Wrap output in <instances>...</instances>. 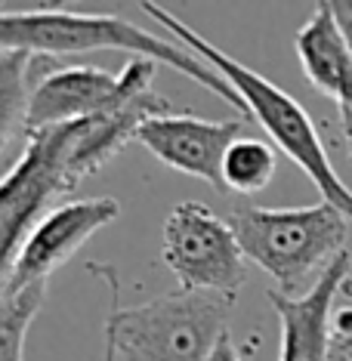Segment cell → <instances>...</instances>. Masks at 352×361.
Returning a JSON list of instances; mask_svg holds the SVG:
<instances>
[{"label": "cell", "instance_id": "cell-1", "mask_svg": "<svg viewBox=\"0 0 352 361\" xmlns=\"http://www.w3.org/2000/svg\"><path fill=\"white\" fill-rule=\"evenodd\" d=\"M139 6H142V13L149 16L152 22H158L161 28L174 31V37L195 56V59L210 65V68L235 90V96H238L241 105H244V114L253 118L266 130L269 139L281 149V154H288L303 173L312 179V185L322 192V201L331 204L334 210H340L352 226V188L343 183L337 176V170H334L322 136H318L315 121L309 118V111L293 99L288 90H281L269 78L260 75V71L248 68V65L238 62L235 56L219 50L217 44H210L207 37H201L192 25H186L176 13H167L161 4L142 0Z\"/></svg>", "mask_w": 352, "mask_h": 361}, {"label": "cell", "instance_id": "cell-2", "mask_svg": "<svg viewBox=\"0 0 352 361\" xmlns=\"http://www.w3.org/2000/svg\"><path fill=\"white\" fill-rule=\"evenodd\" d=\"M0 50L4 53H25V56H44V59H59L71 53H96V50H124L136 59L164 62L186 75L195 84L235 105L244 111L235 90L217 75L210 65L164 40L152 31L133 25L109 13H71V10H0Z\"/></svg>", "mask_w": 352, "mask_h": 361}, {"label": "cell", "instance_id": "cell-3", "mask_svg": "<svg viewBox=\"0 0 352 361\" xmlns=\"http://www.w3.org/2000/svg\"><path fill=\"white\" fill-rule=\"evenodd\" d=\"M87 269L109 284L111 309L102 336L118 361H210L217 343L229 334L235 300L176 290L139 306H121L114 266L90 262Z\"/></svg>", "mask_w": 352, "mask_h": 361}, {"label": "cell", "instance_id": "cell-4", "mask_svg": "<svg viewBox=\"0 0 352 361\" xmlns=\"http://www.w3.org/2000/svg\"><path fill=\"white\" fill-rule=\"evenodd\" d=\"M235 241L250 259L272 278L278 293L297 297L309 275H322L346 250L349 219L331 204L309 207H253L238 204L229 213Z\"/></svg>", "mask_w": 352, "mask_h": 361}, {"label": "cell", "instance_id": "cell-5", "mask_svg": "<svg viewBox=\"0 0 352 361\" xmlns=\"http://www.w3.org/2000/svg\"><path fill=\"white\" fill-rule=\"evenodd\" d=\"M154 68H158L154 62L136 56H130V62L118 75L96 65H59V59L31 56L25 136L96 118L149 93Z\"/></svg>", "mask_w": 352, "mask_h": 361}, {"label": "cell", "instance_id": "cell-6", "mask_svg": "<svg viewBox=\"0 0 352 361\" xmlns=\"http://www.w3.org/2000/svg\"><path fill=\"white\" fill-rule=\"evenodd\" d=\"M161 257L186 293L235 300L248 284V259L232 226L198 201H183L170 210L161 232Z\"/></svg>", "mask_w": 352, "mask_h": 361}, {"label": "cell", "instance_id": "cell-7", "mask_svg": "<svg viewBox=\"0 0 352 361\" xmlns=\"http://www.w3.org/2000/svg\"><path fill=\"white\" fill-rule=\"evenodd\" d=\"M65 192H71V185L62 173L59 127L28 136L25 152L0 179V293L10 284L13 266L31 228L44 213L53 210V201Z\"/></svg>", "mask_w": 352, "mask_h": 361}, {"label": "cell", "instance_id": "cell-8", "mask_svg": "<svg viewBox=\"0 0 352 361\" xmlns=\"http://www.w3.org/2000/svg\"><path fill=\"white\" fill-rule=\"evenodd\" d=\"M121 216L114 198H80L65 201L37 219L25 247L13 266L10 284L4 293L22 290L31 284H47L56 269H62L99 228L111 226Z\"/></svg>", "mask_w": 352, "mask_h": 361}, {"label": "cell", "instance_id": "cell-9", "mask_svg": "<svg viewBox=\"0 0 352 361\" xmlns=\"http://www.w3.org/2000/svg\"><path fill=\"white\" fill-rule=\"evenodd\" d=\"M244 130L241 118L232 121H207L189 111H170V114H154L142 127L136 130L133 142H139L145 152L176 173L195 176L210 188L223 192L219 183V164H223L226 149L235 142Z\"/></svg>", "mask_w": 352, "mask_h": 361}, {"label": "cell", "instance_id": "cell-10", "mask_svg": "<svg viewBox=\"0 0 352 361\" xmlns=\"http://www.w3.org/2000/svg\"><path fill=\"white\" fill-rule=\"evenodd\" d=\"M170 111H174V105L154 93V90H149V93L136 96V99L118 105L111 111H102L96 118L59 127L65 183L71 188H78L87 176H93L96 170L105 167L114 154L124 149L145 121L154 118V114H170Z\"/></svg>", "mask_w": 352, "mask_h": 361}, {"label": "cell", "instance_id": "cell-11", "mask_svg": "<svg viewBox=\"0 0 352 361\" xmlns=\"http://www.w3.org/2000/svg\"><path fill=\"white\" fill-rule=\"evenodd\" d=\"M352 275V257L343 250L322 275L309 284V290L288 297L269 290L278 322H281V361H327L331 343V315L337 306L340 287Z\"/></svg>", "mask_w": 352, "mask_h": 361}, {"label": "cell", "instance_id": "cell-12", "mask_svg": "<svg viewBox=\"0 0 352 361\" xmlns=\"http://www.w3.org/2000/svg\"><path fill=\"white\" fill-rule=\"evenodd\" d=\"M293 44H297V56L309 84L337 105L343 139H346L352 161V56L334 25L327 4H315L312 16L297 31Z\"/></svg>", "mask_w": 352, "mask_h": 361}, {"label": "cell", "instance_id": "cell-13", "mask_svg": "<svg viewBox=\"0 0 352 361\" xmlns=\"http://www.w3.org/2000/svg\"><path fill=\"white\" fill-rule=\"evenodd\" d=\"M278 170V154L269 142L257 136L241 133L223 154V164H219V183H223V192H235V195H260L272 185Z\"/></svg>", "mask_w": 352, "mask_h": 361}, {"label": "cell", "instance_id": "cell-14", "mask_svg": "<svg viewBox=\"0 0 352 361\" xmlns=\"http://www.w3.org/2000/svg\"><path fill=\"white\" fill-rule=\"evenodd\" d=\"M47 297V284L0 293V361H25V336Z\"/></svg>", "mask_w": 352, "mask_h": 361}, {"label": "cell", "instance_id": "cell-15", "mask_svg": "<svg viewBox=\"0 0 352 361\" xmlns=\"http://www.w3.org/2000/svg\"><path fill=\"white\" fill-rule=\"evenodd\" d=\"M31 90V56L0 50V154L25 130V105Z\"/></svg>", "mask_w": 352, "mask_h": 361}, {"label": "cell", "instance_id": "cell-16", "mask_svg": "<svg viewBox=\"0 0 352 361\" xmlns=\"http://www.w3.org/2000/svg\"><path fill=\"white\" fill-rule=\"evenodd\" d=\"M327 10H331L334 25H337L343 44H346V50L352 56V0H331V4H327Z\"/></svg>", "mask_w": 352, "mask_h": 361}, {"label": "cell", "instance_id": "cell-17", "mask_svg": "<svg viewBox=\"0 0 352 361\" xmlns=\"http://www.w3.org/2000/svg\"><path fill=\"white\" fill-rule=\"evenodd\" d=\"M327 361H352V327H331Z\"/></svg>", "mask_w": 352, "mask_h": 361}, {"label": "cell", "instance_id": "cell-18", "mask_svg": "<svg viewBox=\"0 0 352 361\" xmlns=\"http://www.w3.org/2000/svg\"><path fill=\"white\" fill-rule=\"evenodd\" d=\"M340 293H346V300L340 306H334V315H331V327H352V275L343 281Z\"/></svg>", "mask_w": 352, "mask_h": 361}, {"label": "cell", "instance_id": "cell-19", "mask_svg": "<svg viewBox=\"0 0 352 361\" xmlns=\"http://www.w3.org/2000/svg\"><path fill=\"white\" fill-rule=\"evenodd\" d=\"M210 361H244L241 358V352L235 349V343H232V336H223V340L217 343V349H214V355H210Z\"/></svg>", "mask_w": 352, "mask_h": 361}, {"label": "cell", "instance_id": "cell-20", "mask_svg": "<svg viewBox=\"0 0 352 361\" xmlns=\"http://www.w3.org/2000/svg\"><path fill=\"white\" fill-rule=\"evenodd\" d=\"M102 361H118V358H114V349H111L109 340H102Z\"/></svg>", "mask_w": 352, "mask_h": 361}]
</instances>
